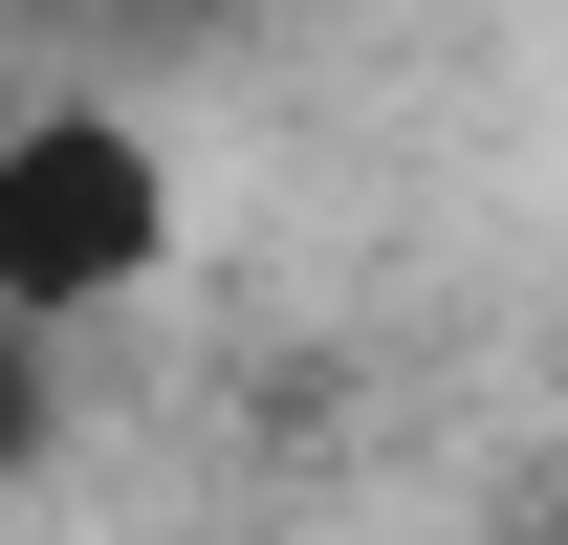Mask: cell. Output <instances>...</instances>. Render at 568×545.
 <instances>
[{"mask_svg": "<svg viewBox=\"0 0 568 545\" xmlns=\"http://www.w3.org/2000/svg\"><path fill=\"white\" fill-rule=\"evenodd\" d=\"M175 284V132H153L132 88H44L22 132H0V328L22 349H88L110 306Z\"/></svg>", "mask_w": 568, "mask_h": 545, "instance_id": "6da1fadb", "label": "cell"}]
</instances>
